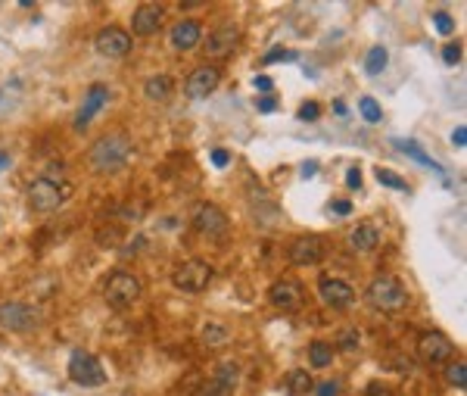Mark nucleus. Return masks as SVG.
Listing matches in <instances>:
<instances>
[{"instance_id": "obj_30", "label": "nucleus", "mask_w": 467, "mask_h": 396, "mask_svg": "<svg viewBox=\"0 0 467 396\" xmlns=\"http://www.w3.org/2000/svg\"><path fill=\"white\" fill-rule=\"evenodd\" d=\"M377 181L387 184V188H393V191H405V193H408V184H405V178L393 175L389 169H377Z\"/></svg>"}, {"instance_id": "obj_22", "label": "nucleus", "mask_w": 467, "mask_h": 396, "mask_svg": "<svg viewBox=\"0 0 467 396\" xmlns=\"http://www.w3.org/2000/svg\"><path fill=\"white\" fill-rule=\"evenodd\" d=\"M334 356H336V349H334V343H327V340H315L312 347H308V362H312V368H327V365L334 362Z\"/></svg>"}, {"instance_id": "obj_12", "label": "nucleus", "mask_w": 467, "mask_h": 396, "mask_svg": "<svg viewBox=\"0 0 467 396\" xmlns=\"http://www.w3.org/2000/svg\"><path fill=\"white\" fill-rule=\"evenodd\" d=\"M240 44V28L231 22H222L215 32L206 35V56L209 59H224L233 54V47Z\"/></svg>"}, {"instance_id": "obj_35", "label": "nucleus", "mask_w": 467, "mask_h": 396, "mask_svg": "<svg viewBox=\"0 0 467 396\" xmlns=\"http://www.w3.org/2000/svg\"><path fill=\"white\" fill-rule=\"evenodd\" d=\"M277 59H281V63H293L296 54H293V50H271V54H265V63H277Z\"/></svg>"}, {"instance_id": "obj_41", "label": "nucleus", "mask_w": 467, "mask_h": 396, "mask_svg": "<svg viewBox=\"0 0 467 396\" xmlns=\"http://www.w3.org/2000/svg\"><path fill=\"white\" fill-rule=\"evenodd\" d=\"M340 393V387L334 384V380H324V384H318V396H336Z\"/></svg>"}, {"instance_id": "obj_17", "label": "nucleus", "mask_w": 467, "mask_h": 396, "mask_svg": "<svg viewBox=\"0 0 467 396\" xmlns=\"http://www.w3.org/2000/svg\"><path fill=\"white\" fill-rule=\"evenodd\" d=\"M107 100H109V88L107 85H90L87 94H85V103H81V109L75 113V128L85 131L87 125H90V119H94L103 107H107Z\"/></svg>"}, {"instance_id": "obj_1", "label": "nucleus", "mask_w": 467, "mask_h": 396, "mask_svg": "<svg viewBox=\"0 0 467 396\" xmlns=\"http://www.w3.org/2000/svg\"><path fill=\"white\" fill-rule=\"evenodd\" d=\"M365 300L371 309L377 312H387V316H393V312H402L405 306H408V290H405V284L393 278V275H380V278H374L368 284L365 290Z\"/></svg>"}, {"instance_id": "obj_25", "label": "nucleus", "mask_w": 467, "mask_h": 396, "mask_svg": "<svg viewBox=\"0 0 467 396\" xmlns=\"http://www.w3.org/2000/svg\"><path fill=\"white\" fill-rule=\"evenodd\" d=\"M387 63H389L387 47H383V44H377V47L368 50V56H365V72H368V76H380V72L387 69Z\"/></svg>"}, {"instance_id": "obj_3", "label": "nucleus", "mask_w": 467, "mask_h": 396, "mask_svg": "<svg viewBox=\"0 0 467 396\" xmlns=\"http://www.w3.org/2000/svg\"><path fill=\"white\" fill-rule=\"evenodd\" d=\"M72 188L66 181H56V178H37V181L28 184V206L35 212H54L69 200Z\"/></svg>"}, {"instance_id": "obj_37", "label": "nucleus", "mask_w": 467, "mask_h": 396, "mask_svg": "<svg viewBox=\"0 0 467 396\" xmlns=\"http://www.w3.org/2000/svg\"><path fill=\"white\" fill-rule=\"evenodd\" d=\"M368 396H393L387 384H380V380H374V384H368Z\"/></svg>"}, {"instance_id": "obj_42", "label": "nucleus", "mask_w": 467, "mask_h": 396, "mask_svg": "<svg viewBox=\"0 0 467 396\" xmlns=\"http://www.w3.org/2000/svg\"><path fill=\"white\" fill-rule=\"evenodd\" d=\"M451 140H455V147H467V128L464 125H458V128L451 131Z\"/></svg>"}, {"instance_id": "obj_45", "label": "nucleus", "mask_w": 467, "mask_h": 396, "mask_svg": "<svg viewBox=\"0 0 467 396\" xmlns=\"http://www.w3.org/2000/svg\"><path fill=\"white\" fill-rule=\"evenodd\" d=\"M6 166H10V156H6V153H0V169H6Z\"/></svg>"}, {"instance_id": "obj_32", "label": "nucleus", "mask_w": 467, "mask_h": 396, "mask_svg": "<svg viewBox=\"0 0 467 396\" xmlns=\"http://www.w3.org/2000/svg\"><path fill=\"white\" fill-rule=\"evenodd\" d=\"M318 116H321V107L315 100H308L299 107V119H303V122H318Z\"/></svg>"}, {"instance_id": "obj_21", "label": "nucleus", "mask_w": 467, "mask_h": 396, "mask_svg": "<svg viewBox=\"0 0 467 396\" xmlns=\"http://www.w3.org/2000/svg\"><path fill=\"white\" fill-rule=\"evenodd\" d=\"M393 144H396V147H399V150H402L405 156H411L414 162H420V166H427V169H433V172H442V169H439V162H436L433 156H430V153L424 150V147L418 144V140H393Z\"/></svg>"}, {"instance_id": "obj_26", "label": "nucleus", "mask_w": 467, "mask_h": 396, "mask_svg": "<svg viewBox=\"0 0 467 396\" xmlns=\"http://www.w3.org/2000/svg\"><path fill=\"white\" fill-rule=\"evenodd\" d=\"M358 340H361V334L356 331V328H343V331L336 334V347L334 349H340V353H356Z\"/></svg>"}, {"instance_id": "obj_43", "label": "nucleus", "mask_w": 467, "mask_h": 396, "mask_svg": "<svg viewBox=\"0 0 467 396\" xmlns=\"http://www.w3.org/2000/svg\"><path fill=\"white\" fill-rule=\"evenodd\" d=\"M253 85L259 88V91H271V88H274V81H271L268 76H255V78H253Z\"/></svg>"}, {"instance_id": "obj_27", "label": "nucleus", "mask_w": 467, "mask_h": 396, "mask_svg": "<svg viewBox=\"0 0 467 396\" xmlns=\"http://www.w3.org/2000/svg\"><path fill=\"white\" fill-rule=\"evenodd\" d=\"M446 380L458 390L467 387V365L464 362H446Z\"/></svg>"}, {"instance_id": "obj_4", "label": "nucleus", "mask_w": 467, "mask_h": 396, "mask_svg": "<svg viewBox=\"0 0 467 396\" xmlns=\"http://www.w3.org/2000/svg\"><path fill=\"white\" fill-rule=\"evenodd\" d=\"M140 294H144V284H140L138 275L131 272H112L107 284H103V296H107L109 306H116V309H128V306H134L140 300Z\"/></svg>"}, {"instance_id": "obj_44", "label": "nucleus", "mask_w": 467, "mask_h": 396, "mask_svg": "<svg viewBox=\"0 0 467 396\" xmlns=\"http://www.w3.org/2000/svg\"><path fill=\"white\" fill-rule=\"evenodd\" d=\"M318 172V162H303V178H315Z\"/></svg>"}, {"instance_id": "obj_7", "label": "nucleus", "mask_w": 467, "mask_h": 396, "mask_svg": "<svg viewBox=\"0 0 467 396\" xmlns=\"http://www.w3.org/2000/svg\"><path fill=\"white\" fill-rule=\"evenodd\" d=\"M215 278V268L209 263H202V259H190V263H181L175 268V275H171V284H175L178 290H184V294H200V290H206L209 284Z\"/></svg>"}, {"instance_id": "obj_14", "label": "nucleus", "mask_w": 467, "mask_h": 396, "mask_svg": "<svg viewBox=\"0 0 467 396\" xmlns=\"http://www.w3.org/2000/svg\"><path fill=\"white\" fill-rule=\"evenodd\" d=\"M318 294H321L324 306H330V309H349L356 303V287L343 278H321Z\"/></svg>"}, {"instance_id": "obj_28", "label": "nucleus", "mask_w": 467, "mask_h": 396, "mask_svg": "<svg viewBox=\"0 0 467 396\" xmlns=\"http://www.w3.org/2000/svg\"><path fill=\"white\" fill-rule=\"evenodd\" d=\"M215 380H218V384H224V387L231 390V387L240 380V365H237V362H222V365H218V378H215Z\"/></svg>"}, {"instance_id": "obj_38", "label": "nucleus", "mask_w": 467, "mask_h": 396, "mask_svg": "<svg viewBox=\"0 0 467 396\" xmlns=\"http://www.w3.org/2000/svg\"><path fill=\"white\" fill-rule=\"evenodd\" d=\"M212 166H218V169L231 166V153L228 150H212Z\"/></svg>"}, {"instance_id": "obj_15", "label": "nucleus", "mask_w": 467, "mask_h": 396, "mask_svg": "<svg viewBox=\"0 0 467 396\" xmlns=\"http://www.w3.org/2000/svg\"><path fill=\"white\" fill-rule=\"evenodd\" d=\"M290 263L299 265V268H308V265H318L324 259V241L315 234H305V237H296L290 244Z\"/></svg>"}, {"instance_id": "obj_31", "label": "nucleus", "mask_w": 467, "mask_h": 396, "mask_svg": "<svg viewBox=\"0 0 467 396\" xmlns=\"http://www.w3.org/2000/svg\"><path fill=\"white\" fill-rule=\"evenodd\" d=\"M433 25H436V32H439V35H451V32H455V19H451L449 16V13H433Z\"/></svg>"}, {"instance_id": "obj_10", "label": "nucleus", "mask_w": 467, "mask_h": 396, "mask_svg": "<svg viewBox=\"0 0 467 396\" xmlns=\"http://www.w3.org/2000/svg\"><path fill=\"white\" fill-rule=\"evenodd\" d=\"M218 81H222V69L218 66H209V63H202L197 66V69L187 76L184 81V94L190 97V100H202V97H209L218 88Z\"/></svg>"}, {"instance_id": "obj_6", "label": "nucleus", "mask_w": 467, "mask_h": 396, "mask_svg": "<svg viewBox=\"0 0 467 396\" xmlns=\"http://www.w3.org/2000/svg\"><path fill=\"white\" fill-rule=\"evenodd\" d=\"M69 378L78 387H100L107 384V368L94 353L87 349H72L69 356Z\"/></svg>"}, {"instance_id": "obj_8", "label": "nucleus", "mask_w": 467, "mask_h": 396, "mask_svg": "<svg viewBox=\"0 0 467 396\" xmlns=\"http://www.w3.org/2000/svg\"><path fill=\"white\" fill-rule=\"evenodd\" d=\"M455 356V343L442 331H427L418 337V359L424 365H446Z\"/></svg>"}, {"instance_id": "obj_24", "label": "nucleus", "mask_w": 467, "mask_h": 396, "mask_svg": "<svg viewBox=\"0 0 467 396\" xmlns=\"http://www.w3.org/2000/svg\"><path fill=\"white\" fill-rule=\"evenodd\" d=\"M287 390H290V396H305V393H312V390H315L312 375H308L305 368H293L290 375H287Z\"/></svg>"}, {"instance_id": "obj_11", "label": "nucleus", "mask_w": 467, "mask_h": 396, "mask_svg": "<svg viewBox=\"0 0 467 396\" xmlns=\"http://www.w3.org/2000/svg\"><path fill=\"white\" fill-rule=\"evenodd\" d=\"M94 47L100 56H109V59H119L125 54H131V35L119 25H107L103 32H97L94 38Z\"/></svg>"}, {"instance_id": "obj_29", "label": "nucleus", "mask_w": 467, "mask_h": 396, "mask_svg": "<svg viewBox=\"0 0 467 396\" xmlns=\"http://www.w3.org/2000/svg\"><path fill=\"white\" fill-rule=\"evenodd\" d=\"M358 109H361V116H365V122H371V125H377L383 113H380V103L374 100V97H361L358 100Z\"/></svg>"}, {"instance_id": "obj_19", "label": "nucleus", "mask_w": 467, "mask_h": 396, "mask_svg": "<svg viewBox=\"0 0 467 396\" xmlns=\"http://www.w3.org/2000/svg\"><path fill=\"white\" fill-rule=\"evenodd\" d=\"M377 244H380V231L374 228L371 222H361V225H356V231L349 234V246L356 253H371Z\"/></svg>"}, {"instance_id": "obj_33", "label": "nucleus", "mask_w": 467, "mask_h": 396, "mask_svg": "<svg viewBox=\"0 0 467 396\" xmlns=\"http://www.w3.org/2000/svg\"><path fill=\"white\" fill-rule=\"evenodd\" d=\"M200 393H202V396H231L228 387L218 384V380H209V384H202V387H200Z\"/></svg>"}, {"instance_id": "obj_5", "label": "nucleus", "mask_w": 467, "mask_h": 396, "mask_svg": "<svg viewBox=\"0 0 467 396\" xmlns=\"http://www.w3.org/2000/svg\"><path fill=\"white\" fill-rule=\"evenodd\" d=\"M44 325L41 309L32 303H0V328L6 331H16V334H28L37 331Z\"/></svg>"}, {"instance_id": "obj_13", "label": "nucleus", "mask_w": 467, "mask_h": 396, "mask_svg": "<svg viewBox=\"0 0 467 396\" xmlns=\"http://www.w3.org/2000/svg\"><path fill=\"white\" fill-rule=\"evenodd\" d=\"M268 300L274 303L281 312H296L299 306H303V300H305V290H303V284H299V281L281 278V281L271 284Z\"/></svg>"}, {"instance_id": "obj_2", "label": "nucleus", "mask_w": 467, "mask_h": 396, "mask_svg": "<svg viewBox=\"0 0 467 396\" xmlns=\"http://www.w3.org/2000/svg\"><path fill=\"white\" fill-rule=\"evenodd\" d=\"M131 160V140L125 134H109V138H100L87 153V162L94 172L107 175V172H119L125 169V162Z\"/></svg>"}, {"instance_id": "obj_39", "label": "nucleus", "mask_w": 467, "mask_h": 396, "mask_svg": "<svg viewBox=\"0 0 467 396\" xmlns=\"http://www.w3.org/2000/svg\"><path fill=\"white\" fill-rule=\"evenodd\" d=\"M330 212H336V215H349V212H352V203H349V200H334V203H330Z\"/></svg>"}, {"instance_id": "obj_16", "label": "nucleus", "mask_w": 467, "mask_h": 396, "mask_svg": "<svg viewBox=\"0 0 467 396\" xmlns=\"http://www.w3.org/2000/svg\"><path fill=\"white\" fill-rule=\"evenodd\" d=\"M162 19H165L162 4H140L131 16V28H134V35H140V38H150V35L159 32Z\"/></svg>"}, {"instance_id": "obj_23", "label": "nucleus", "mask_w": 467, "mask_h": 396, "mask_svg": "<svg viewBox=\"0 0 467 396\" xmlns=\"http://www.w3.org/2000/svg\"><path fill=\"white\" fill-rule=\"evenodd\" d=\"M228 328L224 325H218V321H209L206 328H202V334H200V340H202V347H209V349H218V347H224L228 343Z\"/></svg>"}, {"instance_id": "obj_40", "label": "nucleus", "mask_w": 467, "mask_h": 396, "mask_svg": "<svg viewBox=\"0 0 467 396\" xmlns=\"http://www.w3.org/2000/svg\"><path fill=\"white\" fill-rule=\"evenodd\" d=\"M346 184H349L352 191H358V188H361V172H358V169H349V172H346Z\"/></svg>"}, {"instance_id": "obj_20", "label": "nucleus", "mask_w": 467, "mask_h": 396, "mask_svg": "<svg viewBox=\"0 0 467 396\" xmlns=\"http://www.w3.org/2000/svg\"><path fill=\"white\" fill-rule=\"evenodd\" d=\"M144 94H147V100H156V103H165L171 94H175V81H171L169 76H153V78H147V85H144Z\"/></svg>"}, {"instance_id": "obj_18", "label": "nucleus", "mask_w": 467, "mask_h": 396, "mask_svg": "<svg viewBox=\"0 0 467 396\" xmlns=\"http://www.w3.org/2000/svg\"><path fill=\"white\" fill-rule=\"evenodd\" d=\"M200 44H202V28H200V22L181 19L178 25L171 28V47L181 50V54H187V50L200 47Z\"/></svg>"}, {"instance_id": "obj_36", "label": "nucleus", "mask_w": 467, "mask_h": 396, "mask_svg": "<svg viewBox=\"0 0 467 396\" xmlns=\"http://www.w3.org/2000/svg\"><path fill=\"white\" fill-rule=\"evenodd\" d=\"M255 107H259V113H274L277 109V100L271 94H265V97H259V103H255Z\"/></svg>"}, {"instance_id": "obj_9", "label": "nucleus", "mask_w": 467, "mask_h": 396, "mask_svg": "<svg viewBox=\"0 0 467 396\" xmlns=\"http://www.w3.org/2000/svg\"><path fill=\"white\" fill-rule=\"evenodd\" d=\"M190 225L197 228L200 234H206V237H222V234H228L231 222H228V215H224L222 206L197 203V206H193V212H190Z\"/></svg>"}, {"instance_id": "obj_34", "label": "nucleus", "mask_w": 467, "mask_h": 396, "mask_svg": "<svg viewBox=\"0 0 467 396\" xmlns=\"http://www.w3.org/2000/svg\"><path fill=\"white\" fill-rule=\"evenodd\" d=\"M442 59H446L449 66L461 63V44H446V50H442Z\"/></svg>"}]
</instances>
